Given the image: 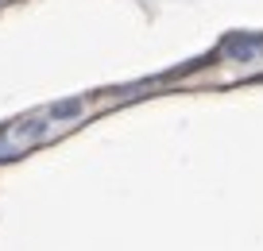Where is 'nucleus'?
<instances>
[{"label":"nucleus","instance_id":"1","mask_svg":"<svg viewBox=\"0 0 263 251\" xmlns=\"http://www.w3.org/2000/svg\"><path fill=\"white\" fill-rule=\"evenodd\" d=\"M221 54L232 62H255L263 54V31H232L221 43Z\"/></svg>","mask_w":263,"mask_h":251},{"label":"nucleus","instance_id":"2","mask_svg":"<svg viewBox=\"0 0 263 251\" xmlns=\"http://www.w3.org/2000/svg\"><path fill=\"white\" fill-rule=\"evenodd\" d=\"M50 124H54V120H50L47 112H43V116H27V120H20L16 128H12V143H16V147L39 143V139L50 131Z\"/></svg>","mask_w":263,"mask_h":251},{"label":"nucleus","instance_id":"3","mask_svg":"<svg viewBox=\"0 0 263 251\" xmlns=\"http://www.w3.org/2000/svg\"><path fill=\"white\" fill-rule=\"evenodd\" d=\"M85 112V101L82 97H66V101H54V105L47 108V116L54 124H70V120H78V116Z\"/></svg>","mask_w":263,"mask_h":251}]
</instances>
